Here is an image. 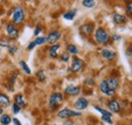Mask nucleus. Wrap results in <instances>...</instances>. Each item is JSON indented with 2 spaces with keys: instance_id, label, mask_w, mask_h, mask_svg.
Listing matches in <instances>:
<instances>
[{
  "instance_id": "1",
  "label": "nucleus",
  "mask_w": 132,
  "mask_h": 125,
  "mask_svg": "<svg viewBox=\"0 0 132 125\" xmlns=\"http://www.w3.org/2000/svg\"><path fill=\"white\" fill-rule=\"evenodd\" d=\"M13 22L14 24H21L24 19V11L20 6H15L13 9V16H12Z\"/></svg>"
},
{
  "instance_id": "2",
  "label": "nucleus",
  "mask_w": 132,
  "mask_h": 125,
  "mask_svg": "<svg viewBox=\"0 0 132 125\" xmlns=\"http://www.w3.org/2000/svg\"><path fill=\"white\" fill-rule=\"evenodd\" d=\"M96 40L101 44H106L110 40V36L104 29H98L96 31Z\"/></svg>"
},
{
  "instance_id": "3",
  "label": "nucleus",
  "mask_w": 132,
  "mask_h": 125,
  "mask_svg": "<svg viewBox=\"0 0 132 125\" xmlns=\"http://www.w3.org/2000/svg\"><path fill=\"white\" fill-rule=\"evenodd\" d=\"M80 115H81V113L74 112V111L68 109V108H64V109L61 110L60 112H58V117L59 118H63V119L70 118V117H73V116H80Z\"/></svg>"
},
{
  "instance_id": "4",
  "label": "nucleus",
  "mask_w": 132,
  "mask_h": 125,
  "mask_svg": "<svg viewBox=\"0 0 132 125\" xmlns=\"http://www.w3.org/2000/svg\"><path fill=\"white\" fill-rule=\"evenodd\" d=\"M62 101H63V96L60 93H55L50 97V105L54 108L59 106L62 103Z\"/></svg>"
},
{
  "instance_id": "5",
  "label": "nucleus",
  "mask_w": 132,
  "mask_h": 125,
  "mask_svg": "<svg viewBox=\"0 0 132 125\" xmlns=\"http://www.w3.org/2000/svg\"><path fill=\"white\" fill-rule=\"evenodd\" d=\"M61 38V34L59 32H53L49 34V36L47 37V43L52 44V45H55Z\"/></svg>"
},
{
  "instance_id": "6",
  "label": "nucleus",
  "mask_w": 132,
  "mask_h": 125,
  "mask_svg": "<svg viewBox=\"0 0 132 125\" xmlns=\"http://www.w3.org/2000/svg\"><path fill=\"white\" fill-rule=\"evenodd\" d=\"M83 66V62L82 60L74 57L73 58V63H72V66H71V70L72 72H78Z\"/></svg>"
},
{
  "instance_id": "7",
  "label": "nucleus",
  "mask_w": 132,
  "mask_h": 125,
  "mask_svg": "<svg viewBox=\"0 0 132 125\" xmlns=\"http://www.w3.org/2000/svg\"><path fill=\"white\" fill-rule=\"evenodd\" d=\"M87 105H88V102L85 98H78L74 104V107L77 110H83L87 107Z\"/></svg>"
},
{
  "instance_id": "8",
  "label": "nucleus",
  "mask_w": 132,
  "mask_h": 125,
  "mask_svg": "<svg viewBox=\"0 0 132 125\" xmlns=\"http://www.w3.org/2000/svg\"><path fill=\"white\" fill-rule=\"evenodd\" d=\"M6 32H7V35L9 36V38H11V39H16L18 37V31L13 25H8L6 27Z\"/></svg>"
},
{
  "instance_id": "9",
  "label": "nucleus",
  "mask_w": 132,
  "mask_h": 125,
  "mask_svg": "<svg viewBox=\"0 0 132 125\" xmlns=\"http://www.w3.org/2000/svg\"><path fill=\"white\" fill-rule=\"evenodd\" d=\"M105 81H106V83H107V85H108V88H109L110 90L115 91L116 89L119 87V81H118V79H116V78H114V77L108 78V79L105 80Z\"/></svg>"
},
{
  "instance_id": "10",
  "label": "nucleus",
  "mask_w": 132,
  "mask_h": 125,
  "mask_svg": "<svg viewBox=\"0 0 132 125\" xmlns=\"http://www.w3.org/2000/svg\"><path fill=\"white\" fill-rule=\"evenodd\" d=\"M65 93L70 96H76L80 93V88L79 87H74V85H70L67 87L65 89Z\"/></svg>"
},
{
  "instance_id": "11",
  "label": "nucleus",
  "mask_w": 132,
  "mask_h": 125,
  "mask_svg": "<svg viewBox=\"0 0 132 125\" xmlns=\"http://www.w3.org/2000/svg\"><path fill=\"white\" fill-rule=\"evenodd\" d=\"M114 21L118 25H123V24H126L127 22V17L123 14H119V13H115L114 17H113Z\"/></svg>"
},
{
  "instance_id": "12",
  "label": "nucleus",
  "mask_w": 132,
  "mask_h": 125,
  "mask_svg": "<svg viewBox=\"0 0 132 125\" xmlns=\"http://www.w3.org/2000/svg\"><path fill=\"white\" fill-rule=\"evenodd\" d=\"M93 31H94V28H93L92 25L86 24V25H83V26L80 27V32L85 36H89L93 33Z\"/></svg>"
},
{
  "instance_id": "13",
  "label": "nucleus",
  "mask_w": 132,
  "mask_h": 125,
  "mask_svg": "<svg viewBox=\"0 0 132 125\" xmlns=\"http://www.w3.org/2000/svg\"><path fill=\"white\" fill-rule=\"evenodd\" d=\"M102 56L108 60H113L114 57H115V52L111 51V50H108V49H104L102 51Z\"/></svg>"
},
{
  "instance_id": "14",
  "label": "nucleus",
  "mask_w": 132,
  "mask_h": 125,
  "mask_svg": "<svg viewBox=\"0 0 132 125\" xmlns=\"http://www.w3.org/2000/svg\"><path fill=\"white\" fill-rule=\"evenodd\" d=\"M10 104V100L5 95L0 94V107H8Z\"/></svg>"
},
{
  "instance_id": "15",
  "label": "nucleus",
  "mask_w": 132,
  "mask_h": 125,
  "mask_svg": "<svg viewBox=\"0 0 132 125\" xmlns=\"http://www.w3.org/2000/svg\"><path fill=\"white\" fill-rule=\"evenodd\" d=\"M109 108H110V110L112 112L117 113L119 111V109H120V104L117 101H115V100H112V101L109 102Z\"/></svg>"
},
{
  "instance_id": "16",
  "label": "nucleus",
  "mask_w": 132,
  "mask_h": 125,
  "mask_svg": "<svg viewBox=\"0 0 132 125\" xmlns=\"http://www.w3.org/2000/svg\"><path fill=\"white\" fill-rule=\"evenodd\" d=\"M59 45H57V44H55V45H53L52 47H50L49 49V54L51 57H53V58H56L57 57V52H58V50H59Z\"/></svg>"
},
{
  "instance_id": "17",
  "label": "nucleus",
  "mask_w": 132,
  "mask_h": 125,
  "mask_svg": "<svg viewBox=\"0 0 132 125\" xmlns=\"http://www.w3.org/2000/svg\"><path fill=\"white\" fill-rule=\"evenodd\" d=\"M10 122H11V118H10L9 115L3 114V115L1 116V118H0V123L2 125H8Z\"/></svg>"
},
{
  "instance_id": "18",
  "label": "nucleus",
  "mask_w": 132,
  "mask_h": 125,
  "mask_svg": "<svg viewBox=\"0 0 132 125\" xmlns=\"http://www.w3.org/2000/svg\"><path fill=\"white\" fill-rule=\"evenodd\" d=\"M76 14V9H71L69 11H67L65 14H64V18L65 19H68V20H72L74 18V16Z\"/></svg>"
},
{
  "instance_id": "19",
  "label": "nucleus",
  "mask_w": 132,
  "mask_h": 125,
  "mask_svg": "<svg viewBox=\"0 0 132 125\" xmlns=\"http://www.w3.org/2000/svg\"><path fill=\"white\" fill-rule=\"evenodd\" d=\"M15 104H16L19 108H20V107H23V106L26 105V103H24L23 98H22L21 95H16V96H15Z\"/></svg>"
},
{
  "instance_id": "20",
  "label": "nucleus",
  "mask_w": 132,
  "mask_h": 125,
  "mask_svg": "<svg viewBox=\"0 0 132 125\" xmlns=\"http://www.w3.org/2000/svg\"><path fill=\"white\" fill-rule=\"evenodd\" d=\"M19 65H20V67H21V69L27 73V74H31V69H30V67L28 66V64L24 62V61H19Z\"/></svg>"
},
{
  "instance_id": "21",
  "label": "nucleus",
  "mask_w": 132,
  "mask_h": 125,
  "mask_svg": "<svg viewBox=\"0 0 132 125\" xmlns=\"http://www.w3.org/2000/svg\"><path fill=\"white\" fill-rule=\"evenodd\" d=\"M82 5L87 7V8H92L96 5V2L94 0H83L82 1Z\"/></svg>"
},
{
  "instance_id": "22",
  "label": "nucleus",
  "mask_w": 132,
  "mask_h": 125,
  "mask_svg": "<svg viewBox=\"0 0 132 125\" xmlns=\"http://www.w3.org/2000/svg\"><path fill=\"white\" fill-rule=\"evenodd\" d=\"M34 43L36 44V46H37V45H43V44L47 43V39L44 38V37H38V38L34 41Z\"/></svg>"
},
{
  "instance_id": "23",
  "label": "nucleus",
  "mask_w": 132,
  "mask_h": 125,
  "mask_svg": "<svg viewBox=\"0 0 132 125\" xmlns=\"http://www.w3.org/2000/svg\"><path fill=\"white\" fill-rule=\"evenodd\" d=\"M100 90H101V92H102V93L107 94V92H108L109 88H108V85H107V83H106V81H105V80H104V81H102V82L100 83Z\"/></svg>"
},
{
  "instance_id": "24",
  "label": "nucleus",
  "mask_w": 132,
  "mask_h": 125,
  "mask_svg": "<svg viewBox=\"0 0 132 125\" xmlns=\"http://www.w3.org/2000/svg\"><path fill=\"white\" fill-rule=\"evenodd\" d=\"M67 50H68V52L71 53V54H77V53H78L77 48L75 47L74 45H69V46L67 47Z\"/></svg>"
},
{
  "instance_id": "25",
  "label": "nucleus",
  "mask_w": 132,
  "mask_h": 125,
  "mask_svg": "<svg viewBox=\"0 0 132 125\" xmlns=\"http://www.w3.org/2000/svg\"><path fill=\"white\" fill-rule=\"evenodd\" d=\"M95 109H97L98 111H100V112L102 113V115H103V116H108V117H111V116H112V114H111L110 112H108V111H106V110L102 109V108H100V107H95Z\"/></svg>"
},
{
  "instance_id": "26",
  "label": "nucleus",
  "mask_w": 132,
  "mask_h": 125,
  "mask_svg": "<svg viewBox=\"0 0 132 125\" xmlns=\"http://www.w3.org/2000/svg\"><path fill=\"white\" fill-rule=\"evenodd\" d=\"M10 46V43L8 40L6 39H0V47H9Z\"/></svg>"
},
{
  "instance_id": "27",
  "label": "nucleus",
  "mask_w": 132,
  "mask_h": 125,
  "mask_svg": "<svg viewBox=\"0 0 132 125\" xmlns=\"http://www.w3.org/2000/svg\"><path fill=\"white\" fill-rule=\"evenodd\" d=\"M37 76L39 77V79H40L41 81H43V80H45V79H46V75H45V73H44V71H43V70L38 71V72H37Z\"/></svg>"
},
{
  "instance_id": "28",
  "label": "nucleus",
  "mask_w": 132,
  "mask_h": 125,
  "mask_svg": "<svg viewBox=\"0 0 132 125\" xmlns=\"http://www.w3.org/2000/svg\"><path fill=\"white\" fill-rule=\"evenodd\" d=\"M102 119H103L105 122L109 123V124H112V123H113V122H112V120H111V117H108V116H103V115H102Z\"/></svg>"
},
{
  "instance_id": "29",
  "label": "nucleus",
  "mask_w": 132,
  "mask_h": 125,
  "mask_svg": "<svg viewBox=\"0 0 132 125\" xmlns=\"http://www.w3.org/2000/svg\"><path fill=\"white\" fill-rule=\"evenodd\" d=\"M8 50H9V53H10V54H14V53L16 52L17 48L15 47V46H11V45H10V46L8 47Z\"/></svg>"
},
{
  "instance_id": "30",
  "label": "nucleus",
  "mask_w": 132,
  "mask_h": 125,
  "mask_svg": "<svg viewBox=\"0 0 132 125\" xmlns=\"http://www.w3.org/2000/svg\"><path fill=\"white\" fill-rule=\"evenodd\" d=\"M68 59H69L68 53H63L62 56H61V60H62V61H68Z\"/></svg>"
},
{
  "instance_id": "31",
  "label": "nucleus",
  "mask_w": 132,
  "mask_h": 125,
  "mask_svg": "<svg viewBox=\"0 0 132 125\" xmlns=\"http://www.w3.org/2000/svg\"><path fill=\"white\" fill-rule=\"evenodd\" d=\"M126 11H127L128 14H131L132 13V3L131 2L128 3V6H127V8H126Z\"/></svg>"
},
{
  "instance_id": "32",
  "label": "nucleus",
  "mask_w": 132,
  "mask_h": 125,
  "mask_svg": "<svg viewBox=\"0 0 132 125\" xmlns=\"http://www.w3.org/2000/svg\"><path fill=\"white\" fill-rule=\"evenodd\" d=\"M12 110H13V113H14V114H17V113L19 112L20 108L17 106L16 104H13V106H12Z\"/></svg>"
},
{
  "instance_id": "33",
  "label": "nucleus",
  "mask_w": 132,
  "mask_h": 125,
  "mask_svg": "<svg viewBox=\"0 0 132 125\" xmlns=\"http://www.w3.org/2000/svg\"><path fill=\"white\" fill-rule=\"evenodd\" d=\"M11 121H13V124H14V125H21V123L18 121V119H16V118L11 119Z\"/></svg>"
},
{
  "instance_id": "34",
  "label": "nucleus",
  "mask_w": 132,
  "mask_h": 125,
  "mask_svg": "<svg viewBox=\"0 0 132 125\" xmlns=\"http://www.w3.org/2000/svg\"><path fill=\"white\" fill-rule=\"evenodd\" d=\"M107 95L108 96H114L115 95V91H113V90H108V92H107Z\"/></svg>"
},
{
  "instance_id": "35",
  "label": "nucleus",
  "mask_w": 132,
  "mask_h": 125,
  "mask_svg": "<svg viewBox=\"0 0 132 125\" xmlns=\"http://www.w3.org/2000/svg\"><path fill=\"white\" fill-rule=\"evenodd\" d=\"M40 32H41V27H37V28H36V30H35V33H34V34H35V36H38V34H39Z\"/></svg>"
},
{
  "instance_id": "36",
  "label": "nucleus",
  "mask_w": 132,
  "mask_h": 125,
  "mask_svg": "<svg viewBox=\"0 0 132 125\" xmlns=\"http://www.w3.org/2000/svg\"><path fill=\"white\" fill-rule=\"evenodd\" d=\"M35 46H36V44H35L34 42H32V43H31V44L29 45V47H28V49H29V50H33Z\"/></svg>"
},
{
  "instance_id": "37",
  "label": "nucleus",
  "mask_w": 132,
  "mask_h": 125,
  "mask_svg": "<svg viewBox=\"0 0 132 125\" xmlns=\"http://www.w3.org/2000/svg\"><path fill=\"white\" fill-rule=\"evenodd\" d=\"M113 38H114V40H115V41H118V40H120V37H118V36H114Z\"/></svg>"
},
{
  "instance_id": "38",
  "label": "nucleus",
  "mask_w": 132,
  "mask_h": 125,
  "mask_svg": "<svg viewBox=\"0 0 132 125\" xmlns=\"http://www.w3.org/2000/svg\"><path fill=\"white\" fill-rule=\"evenodd\" d=\"M65 125H73V123H72L71 121H66Z\"/></svg>"
},
{
  "instance_id": "39",
  "label": "nucleus",
  "mask_w": 132,
  "mask_h": 125,
  "mask_svg": "<svg viewBox=\"0 0 132 125\" xmlns=\"http://www.w3.org/2000/svg\"><path fill=\"white\" fill-rule=\"evenodd\" d=\"M2 113H3V111H2V109L0 108V115H2Z\"/></svg>"
}]
</instances>
